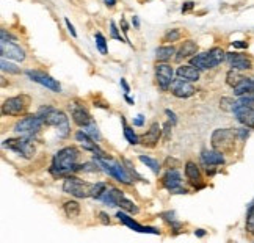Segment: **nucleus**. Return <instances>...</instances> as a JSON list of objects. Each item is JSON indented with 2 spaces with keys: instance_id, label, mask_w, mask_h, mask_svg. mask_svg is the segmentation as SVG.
<instances>
[{
  "instance_id": "49",
  "label": "nucleus",
  "mask_w": 254,
  "mask_h": 243,
  "mask_svg": "<svg viewBox=\"0 0 254 243\" xmlns=\"http://www.w3.org/2000/svg\"><path fill=\"white\" fill-rule=\"evenodd\" d=\"M104 2H105V5L110 6V8H113V6L116 5V0H104Z\"/></svg>"
},
{
  "instance_id": "29",
  "label": "nucleus",
  "mask_w": 254,
  "mask_h": 243,
  "mask_svg": "<svg viewBox=\"0 0 254 243\" xmlns=\"http://www.w3.org/2000/svg\"><path fill=\"white\" fill-rule=\"evenodd\" d=\"M140 162H141V163H145L148 168H151V171H152L154 174L160 173V169H162L160 168V163H158L155 159L149 157V156H140Z\"/></svg>"
},
{
  "instance_id": "35",
  "label": "nucleus",
  "mask_w": 254,
  "mask_h": 243,
  "mask_svg": "<svg viewBox=\"0 0 254 243\" xmlns=\"http://www.w3.org/2000/svg\"><path fill=\"white\" fill-rule=\"evenodd\" d=\"M83 131H85L86 134H88V135L91 136L93 140H96V141H99V140H101V134H99V129H98V126H96V123H94V121H93L91 124H88V126H86V127H83Z\"/></svg>"
},
{
  "instance_id": "28",
  "label": "nucleus",
  "mask_w": 254,
  "mask_h": 243,
  "mask_svg": "<svg viewBox=\"0 0 254 243\" xmlns=\"http://www.w3.org/2000/svg\"><path fill=\"white\" fill-rule=\"evenodd\" d=\"M63 207H65V214L68 218H77L80 215V204L77 201H66Z\"/></svg>"
},
{
  "instance_id": "5",
  "label": "nucleus",
  "mask_w": 254,
  "mask_h": 243,
  "mask_svg": "<svg viewBox=\"0 0 254 243\" xmlns=\"http://www.w3.org/2000/svg\"><path fill=\"white\" fill-rule=\"evenodd\" d=\"M235 138H237L235 129H217L212 134L210 143L213 149H218L221 152H229L234 149Z\"/></svg>"
},
{
  "instance_id": "47",
  "label": "nucleus",
  "mask_w": 254,
  "mask_h": 243,
  "mask_svg": "<svg viewBox=\"0 0 254 243\" xmlns=\"http://www.w3.org/2000/svg\"><path fill=\"white\" fill-rule=\"evenodd\" d=\"M232 46L237 47V49H247V47H248V44L245 43V41H234Z\"/></svg>"
},
{
  "instance_id": "1",
  "label": "nucleus",
  "mask_w": 254,
  "mask_h": 243,
  "mask_svg": "<svg viewBox=\"0 0 254 243\" xmlns=\"http://www.w3.org/2000/svg\"><path fill=\"white\" fill-rule=\"evenodd\" d=\"M80 152L76 146H68V148L60 149L52 159L51 171L55 176H69L76 171H80V165L77 163Z\"/></svg>"
},
{
  "instance_id": "52",
  "label": "nucleus",
  "mask_w": 254,
  "mask_h": 243,
  "mask_svg": "<svg viewBox=\"0 0 254 243\" xmlns=\"http://www.w3.org/2000/svg\"><path fill=\"white\" fill-rule=\"evenodd\" d=\"M126 101L129 102L130 105H133V99H132V97H129V96H127V94H126Z\"/></svg>"
},
{
  "instance_id": "30",
  "label": "nucleus",
  "mask_w": 254,
  "mask_h": 243,
  "mask_svg": "<svg viewBox=\"0 0 254 243\" xmlns=\"http://www.w3.org/2000/svg\"><path fill=\"white\" fill-rule=\"evenodd\" d=\"M118 207H121V210H124V212L127 214H138V207L135 202H132L130 199H127V198H121L120 202H118Z\"/></svg>"
},
{
  "instance_id": "16",
  "label": "nucleus",
  "mask_w": 254,
  "mask_h": 243,
  "mask_svg": "<svg viewBox=\"0 0 254 243\" xmlns=\"http://www.w3.org/2000/svg\"><path fill=\"white\" fill-rule=\"evenodd\" d=\"M234 116L237 118V121L245 126L254 129V107L253 105H237V108L234 110Z\"/></svg>"
},
{
  "instance_id": "15",
  "label": "nucleus",
  "mask_w": 254,
  "mask_h": 243,
  "mask_svg": "<svg viewBox=\"0 0 254 243\" xmlns=\"http://www.w3.org/2000/svg\"><path fill=\"white\" fill-rule=\"evenodd\" d=\"M162 134H163V131H162L160 124H158V123H152V124L149 126L148 132L143 134L140 136V144L145 146V148H155L158 140H160Z\"/></svg>"
},
{
  "instance_id": "44",
  "label": "nucleus",
  "mask_w": 254,
  "mask_h": 243,
  "mask_svg": "<svg viewBox=\"0 0 254 243\" xmlns=\"http://www.w3.org/2000/svg\"><path fill=\"white\" fill-rule=\"evenodd\" d=\"M99 218H101L102 224H110V223H112V221H110V216L105 212H99Z\"/></svg>"
},
{
  "instance_id": "33",
  "label": "nucleus",
  "mask_w": 254,
  "mask_h": 243,
  "mask_svg": "<svg viewBox=\"0 0 254 243\" xmlns=\"http://www.w3.org/2000/svg\"><path fill=\"white\" fill-rule=\"evenodd\" d=\"M108 189L107 182H98V184H93V189H91V198H96L99 199L102 194H104V191Z\"/></svg>"
},
{
  "instance_id": "7",
  "label": "nucleus",
  "mask_w": 254,
  "mask_h": 243,
  "mask_svg": "<svg viewBox=\"0 0 254 243\" xmlns=\"http://www.w3.org/2000/svg\"><path fill=\"white\" fill-rule=\"evenodd\" d=\"M30 105V97L25 94L8 97L2 105V115L5 116H22Z\"/></svg>"
},
{
  "instance_id": "48",
  "label": "nucleus",
  "mask_w": 254,
  "mask_h": 243,
  "mask_svg": "<svg viewBox=\"0 0 254 243\" xmlns=\"http://www.w3.org/2000/svg\"><path fill=\"white\" fill-rule=\"evenodd\" d=\"M121 86H123V90H124V93L126 94H129V91H130V88H129V85H127V82H126V79H121Z\"/></svg>"
},
{
  "instance_id": "23",
  "label": "nucleus",
  "mask_w": 254,
  "mask_h": 243,
  "mask_svg": "<svg viewBox=\"0 0 254 243\" xmlns=\"http://www.w3.org/2000/svg\"><path fill=\"white\" fill-rule=\"evenodd\" d=\"M178 77L188 80V82H196L200 80V69H196L193 64H180V66L176 69Z\"/></svg>"
},
{
  "instance_id": "21",
  "label": "nucleus",
  "mask_w": 254,
  "mask_h": 243,
  "mask_svg": "<svg viewBox=\"0 0 254 243\" xmlns=\"http://www.w3.org/2000/svg\"><path fill=\"white\" fill-rule=\"evenodd\" d=\"M185 176H187V179L190 181V184L195 185V189H203L204 187V184H201L203 177H201L200 166H198L195 162H187L185 163Z\"/></svg>"
},
{
  "instance_id": "9",
  "label": "nucleus",
  "mask_w": 254,
  "mask_h": 243,
  "mask_svg": "<svg viewBox=\"0 0 254 243\" xmlns=\"http://www.w3.org/2000/svg\"><path fill=\"white\" fill-rule=\"evenodd\" d=\"M155 80L157 85L162 91H168L171 88V83L174 80V69L168 63H160L155 64Z\"/></svg>"
},
{
  "instance_id": "8",
  "label": "nucleus",
  "mask_w": 254,
  "mask_h": 243,
  "mask_svg": "<svg viewBox=\"0 0 254 243\" xmlns=\"http://www.w3.org/2000/svg\"><path fill=\"white\" fill-rule=\"evenodd\" d=\"M3 146L8 149L14 151L16 154H19L24 159H31L35 154V146L31 138L27 136H21V138H8L3 141Z\"/></svg>"
},
{
  "instance_id": "45",
  "label": "nucleus",
  "mask_w": 254,
  "mask_h": 243,
  "mask_svg": "<svg viewBox=\"0 0 254 243\" xmlns=\"http://www.w3.org/2000/svg\"><path fill=\"white\" fill-rule=\"evenodd\" d=\"M143 124H145V116H143V115H138L137 118L133 119V126H137V127H141Z\"/></svg>"
},
{
  "instance_id": "14",
  "label": "nucleus",
  "mask_w": 254,
  "mask_h": 243,
  "mask_svg": "<svg viewBox=\"0 0 254 243\" xmlns=\"http://www.w3.org/2000/svg\"><path fill=\"white\" fill-rule=\"evenodd\" d=\"M69 110H71V118H73V121L78 127L83 129V127H86L88 124L93 123L91 115H90L88 110H86L82 104H78V102L69 104Z\"/></svg>"
},
{
  "instance_id": "53",
  "label": "nucleus",
  "mask_w": 254,
  "mask_h": 243,
  "mask_svg": "<svg viewBox=\"0 0 254 243\" xmlns=\"http://www.w3.org/2000/svg\"><path fill=\"white\" fill-rule=\"evenodd\" d=\"M253 80H254V77H253Z\"/></svg>"
},
{
  "instance_id": "51",
  "label": "nucleus",
  "mask_w": 254,
  "mask_h": 243,
  "mask_svg": "<svg viewBox=\"0 0 254 243\" xmlns=\"http://www.w3.org/2000/svg\"><path fill=\"white\" fill-rule=\"evenodd\" d=\"M195 234H196V236H198V237H203V236H204V234H205V232H204L203 229H198V231H195Z\"/></svg>"
},
{
  "instance_id": "25",
  "label": "nucleus",
  "mask_w": 254,
  "mask_h": 243,
  "mask_svg": "<svg viewBox=\"0 0 254 243\" xmlns=\"http://www.w3.org/2000/svg\"><path fill=\"white\" fill-rule=\"evenodd\" d=\"M234 94L237 97L247 96V94H253L254 96V80L248 79V77H243L240 82L234 86Z\"/></svg>"
},
{
  "instance_id": "22",
  "label": "nucleus",
  "mask_w": 254,
  "mask_h": 243,
  "mask_svg": "<svg viewBox=\"0 0 254 243\" xmlns=\"http://www.w3.org/2000/svg\"><path fill=\"white\" fill-rule=\"evenodd\" d=\"M123 196H124V191L123 190L115 189V187H108L99 199L104 202V204L110 206V207H118V202H120V199Z\"/></svg>"
},
{
  "instance_id": "46",
  "label": "nucleus",
  "mask_w": 254,
  "mask_h": 243,
  "mask_svg": "<svg viewBox=\"0 0 254 243\" xmlns=\"http://www.w3.org/2000/svg\"><path fill=\"white\" fill-rule=\"evenodd\" d=\"M193 6H195L193 2H185L184 5H182V13H187L190 10H193Z\"/></svg>"
},
{
  "instance_id": "4",
  "label": "nucleus",
  "mask_w": 254,
  "mask_h": 243,
  "mask_svg": "<svg viewBox=\"0 0 254 243\" xmlns=\"http://www.w3.org/2000/svg\"><path fill=\"white\" fill-rule=\"evenodd\" d=\"M44 119L41 115H28L25 118L19 119L18 123L14 124L13 131L16 134H19L21 136H27V138H31L33 135H36L39 131H41V127L44 126Z\"/></svg>"
},
{
  "instance_id": "32",
  "label": "nucleus",
  "mask_w": 254,
  "mask_h": 243,
  "mask_svg": "<svg viewBox=\"0 0 254 243\" xmlns=\"http://www.w3.org/2000/svg\"><path fill=\"white\" fill-rule=\"evenodd\" d=\"M242 79H243V76L240 74V71H237V69H231V71H229L228 74H226V82H228L229 86H232V88H234L237 83H239Z\"/></svg>"
},
{
  "instance_id": "31",
  "label": "nucleus",
  "mask_w": 254,
  "mask_h": 243,
  "mask_svg": "<svg viewBox=\"0 0 254 243\" xmlns=\"http://www.w3.org/2000/svg\"><path fill=\"white\" fill-rule=\"evenodd\" d=\"M237 105H239V101L232 99V97H221L220 101V108L225 110V111H232L237 108Z\"/></svg>"
},
{
  "instance_id": "27",
  "label": "nucleus",
  "mask_w": 254,
  "mask_h": 243,
  "mask_svg": "<svg viewBox=\"0 0 254 243\" xmlns=\"http://www.w3.org/2000/svg\"><path fill=\"white\" fill-rule=\"evenodd\" d=\"M121 123H123V129H124V138L127 140V143L135 146V144H140V136L135 134V131L130 127V126H127L126 123V119L121 116Z\"/></svg>"
},
{
  "instance_id": "43",
  "label": "nucleus",
  "mask_w": 254,
  "mask_h": 243,
  "mask_svg": "<svg viewBox=\"0 0 254 243\" xmlns=\"http://www.w3.org/2000/svg\"><path fill=\"white\" fill-rule=\"evenodd\" d=\"M163 134H165V140H170V134H171V123H165V124H163Z\"/></svg>"
},
{
  "instance_id": "19",
  "label": "nucleus",
  "mask_w": 254,
  "mask_h": 243,
  "mask_svg": "<svg viewBox=\"0 0 254 243\" xmlns=\"http://www.w3.org/2000/svg\"><path fill=\"white\" fill-rule=\"evenodd\" d=\"M226 60L229 61V66L231 69H237V71H248L253 68V63L248 58L247 55L237 54V52H229L226 54Z\"/></svg>"
},
{
  "instance_id": "40",
  "label": "nucleus",
  "mask_w": 254,
  "mask_h": 243,
  "mask_svg": "<svg viewBox=\"0 0 254 243\" xmlns=\"http://www.w3.org/2000/svg\"><path fill=\"white\" fill-rule=\"evenodd\" d=\"M250 127H242V129H235V132H237V136H240L242 140H247L248 136H250V131H248Z\"/></svg>"
},
{
  "instance_id": "11",
  "label": "nucleus",
  "mask_w": 254,
  "mask_h": 243,
  "mask_svg": "<svg viewBox=\"0 0 254 243\" xmlns=\"http://www.w3.org/2000/svg\"><path fill=\"white\" fill-rule=\"evenodd\" d=\"M162 184L165 189H168L174 194H180V193H188L187 189H182V176L176 168H170L162 177Z\"/></svg>"
},
{
  "instance_id": "34",
  "label": "nucleus",
  "mask_w": 254,
  "mask_h": 243,
  "mask_svg": "<svg viewBox=\"0 0 254 243\" xmlns=\"http://www.w3.org/2000/svg\"><path fill=\"white\" fill-rule=\"evenodd\" d=\"M0 64H2L3 72H8V74H21V68H18L16 64L10 63L6 58H3V56H2V63Z\"/></svg>"
},
{
  "instance_id": "50",
  "label": "nucleus",
  "mask_w": 254,
  "mask_h": 243,
  "mask_svg": "<svg viewBox=\"0 0 254 243\" xmlns=\"http://www.w3.org/2000/svg\"><path fill=\"white\" fill-rule=\"evenodd\" d=\"M132 24H133V26L137 27V28L140 27V21L137 19V16H133V19H132Z\"/></svg>"
},
{
  "instance_id": "2",
  "label": "nucleus",
  "mask_w": 254,
  "mask_h": 243,
  "mask_svg": "<svg viewBox=\"0 0 254 243\" xmlns=\"http://www.w3.org/2000/svg\"><path fill=\"white\" fill-rule=\"evenodd\" d=\"M38 115H41L46 126H51L57 129V134L60 138H66L71 134V126L68 116L61 110L52 107V105H46V107L39 108Z\"/></svg>"
},
{
  "instance_id": "13",
  "label": "nucleus",
  "mask_w": 254,
  "mask_h": 243,
  "mask_svg": "<svg viewBox=\"0 0 254 243\" xmlns=\"http://www.w3.org/2000/svg\"><path fill=\"white\" fill-rule=\"evenodd\" d=\"M0 52L3 58L14 60V61H24L25 60V51L13 41H0Z\"/></svg>"
},
{
  "instance_id": "42",
  "label": "nucleus",
  "mask_w": 254,
  "mask_h": 243,
  "mask_svg": "<svg viewBox=\"0 0 254 243\" xmlns=\"http://www.w3.org/2000/svg\"><path fill=\"white\" fill-rule=\"evenodd\" d=\"M65 24H66V27H68V30H69V33H71V35H73L74 38H77V31H76L74 26H73V24H71V21H69L68 18L65 19Z\"/></svg>"
},
{
  "instance_id": "10",
  "label": "nucleus",
  "mask_w": 254,
  "mask_h": 243,
  "mask_svg": "<svg viewBox=\"0 0 254 243\" xmlns=\"http://www.w3.org/2000/svg\"><path fill=\"white\" fill-rule=\"evenodd\" d=\"M25 74L28 76L30 80L46 86L47 90H51L53 93H60L61 91V85L58 83V80H55L53 77H51L49 74H46L43 71H36V69H28Z\"/></svg>"
},
{
  "instance_id": "37",
  "label": "nucleus",
  "mask_w": 254,
  "mask_h": 243,
  "mask_svg": "<svg viewBox=\"0 0 254 243\" xmlns=\"http://www.w3.org/2000/svg\"><path fill=\"white\" fill-rule=\"evenodd\" d=\"M96 46H98V49H99V52L102 54V55H107L108 54V47H107V41H105V38L102 36V33H96Z\"/></svg>"
},
{
  "instance_id": "17",
  "label": "nucleus",
  "mask_w": 254,
  "mask_h": 243,
  "mask_svg": "<svg viewBox=\"0 0 254 243\" xmlns=\"http://www.w3.org/2000/svg\"><path fill=\"white\" fill-rule=\"evenodd\" d=\"M76 140L82 144V148L83 149H86V151H90V152H93L94 156L96 157H102V156H107V154L102 151L99 146H98V143H96V140H93L91 136L86 134L83 129L82 131H78L77 134H76Z\"/></svg>"
},
{
  "instance_id": "18",
  "label": "nucleus",
  "mask_w": 254,
  "mask_h": 243,
  "mask_svg": "<svg viewBox=\"0 0 254 243\" xmlns=\"http://www.w3.org/2000/svg\"><path fill=\"white\" fill-rule=\"evenodd\" d=\"M116 218L118 220H120L123 224H126L127 228H130L132 231H137V232H141V234H158V229H155V228H148V226H141V224H138L137 221L133 220V218H130L129 215H127L124 210H121V212H118L116 214Z\"/></svg>"
},
{
  "instance_id": "36",
  "label": "nucleus",
  "mask_w": 254,
  "mask_h": 243,
  "mask_svg": "<svg viewBox=\"0 0 254 243\" xmlns=\"http://www.w3.org/2000/svg\"><path fill=\"white\" fill-rule=\"evenodd\" d=\"M247 231L254 236V201L251 202V206L248 209V215H247Z\"/></svg>"
},
{
  "instance_id": "39",
  "label": "nucleus",
  "mask_w": 254,
  "mask_h": 243,
  "mask_svg": "<svg viewBox=\"0 0 254 243\" xmlns=\"http://www.w3.org/2000/svg\"><path fill=\"white\" fill-rule=\"evenodd\" d=\"M110 38L118 39V41L123 43V36H121L120 31H118V27H116V24L113 21H110Z\"/></svg>"
},
{
  "instance_id": "20",
  "label": "nucleus",
  "mask_w": 254,
  "mask_h": 243,
  "mask_svg": "<svg viewBox=\"0 0 254 243\" xmlns=\"http://www.w3.org/2000/svg\"><path fill=\"white\" fill-rule=\"evenodd\" d=\"M201 160L205 166H218V165H225V152H221L218 149H205L201 152Z\"/></svg>"
},
{
  "instance_id": "41",
  "label": "nucleus",
  "mask_w": 254,
  "mask_h": 243,
  "mask_svg": "<svg viewBox=\"0 0 254 243\" xmlns=\"http://www.w3.org/2000/svg\"><path fill=\"white\" fill-rule=\"evenodd\" d=\"M165 115L170 118V123H171L173 126L178 123V118H176V115H174V111H171L170 108H166V110H165Z\"/></svg>"
},
{
  "instance_id": "26",
  "label": "nucleus",
  "mask_w": 254,
  "mask_h": 243,
  "mask_svg": "<svg viewBox=\"0 0 254 243\" xmlns=\"http://www.w3.org/2000/svg\"><path fill=\"white\" fill-rule=\"evenodd\" d=\"M176 54H178V51L174 46H160V47H157V51H155V58L160 63H166Z\"/></svg>"
},
{
  "instance_id": "12",
  "label": "nucleus",
  "mask_w": 254,
  "mask_h": 243,
  "mask_svg": "<svg viewBox=\"0 0 254 243\" xmlns=\"http://www.w3.org/2000/svg\"><path fill=\"white\" fill-rule=\"evenodd\" d=\"M170 90H171V94L174 97H179V99H188V97H192L196 93L192 82H188V80H184L180 77L173 80Z\"/></svg>"
},
{
  "instance_id": "24",
  "label": "nucleus",
  "mask_w": 254,
  "mask_h": 243,
  "mask_svg": "<svg viewBox=\"0 0 254 243\" xmlns=\"http://www.w3.org/2000/svg\"><path fill=\"white\" fill-rule=\"evenodd\" d=\"M196 52H198V44L192 41V39H187V41H184V44L180 46L176 56H174V60L180 61L184 58H192L193 55H196Z\"/></svg>"
},
{
  "instance_id": "38",
  "label": "nucleus",
  "mask_w": 254,
  "mask_h": 243,
  "mask_svg": "<svg viewBox=\"0 0 254 243\" xmlns=\"http://www.w3.org/2000/svg\"><path fill=\"white\" fill-rule=\"evenodd\" d=\"M179 38H180V31H179L178 28L168 30V31L165 33V36H163V39H165L166 43H176Z\"/></svg>"
},
{
  "instance_id": "6",
  "label": "nucleus",
  "mask_w": 254,
  "mask_h": 243,
  "mask_svg": "<svg viewBox=\"0 0 254 243\" xmlns=\"http://www.w3.org/2000/svg\"><path fill=\"white\" fill-rule=\"evenodd\" d=\"M91 189L93 184L83 182L82 179H78L76 176H66L65 182H63V191L71 194V196L76 198H88L91 196Z\"/></svg>"
},
{
  "instance_id": "3",
  "label": "nucleus",
  "mask_w": 254,
  "mask_h": 243,
  "mask_svg": "<svg viewBox=\"0 0 254 243\" xmlns=\"http://www.w3.org/2000/svg\"><path fill=\"white\" fill-rule=\"evenodd\" d=\"M226 60V52L220 47H213L209 52L196 54L190 58V64H193L196 69L200 71H207L217 68L218 64H221Z\"/></svg>"
}]
</instances>
